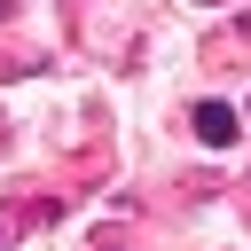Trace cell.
Returning a JSON list of instances; mask_svg holds the SVG:
<instances>
[{"label":"cell","mask_w":251,"mask_h":251,"mask_svg":"<svg viewBox=\"0 0 251 251\" xmlns=\"http://www.w3.org/2000/svg\"><path fill=\"white\" fill-rule=\"evenodd\" d=\"M188 126H196V141H204V149H235V133H243V118H235L227 102H196V118H188Z\"/></svg>","instance_id":"cell-1"}]
</instances>
